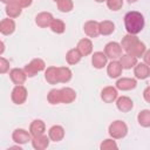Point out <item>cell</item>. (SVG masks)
Here are the masks:
<instances>
[{
	"mask_svg": "<svg viewBox=\"0 0 150 150\" xmlns=\"http://www.w3.org/2000/svg\"><path fill=\"white\" fill-rule=\"evenodd\" d=\"M145 25L144 21V16L142 13L137 12V11H131L128 12L124 15V27L128 32V34H138L139 32L143 30Z\"/></svg>",
	"mask_w": 150,
	"mask_h": 150,
	"instance_id": "obj_1",
	"label": "cell"
},
{
	"mask_svg": "<svg viewBox=\"0 0 150 150\" xmlns=\"http://www.w3.org/2000/svg\"><path fill=\"white\" fill-rule=\"evenodd\" d=\"M108 132H109V135L114 139H121V138L127 136V134H128V125L125 124V122H123L121 120H116V121L110 123Z\"/></svg>",
	"mask_w": 150,
	"mask_h": 150,
	"instance_id": "obj_2",
	"label": "cell"
},
{
	"mask_svg": "<svg viewBox=\"0 0 150 150\" xmlns=\"http://www.w3.org/2000/svg\"><path fill=\"white\" fill-rule=\"evenodd\" d=\"M23 69H25V71H26L28 77H33L38 73H40V71L46 69V63H45V61L42 59H39V57L38 59H33L29 63H27Z\"/></svg>",
	"mask_w": 150,
	"mask_h": 150,
	"instance_id": "obj_3",
	"label": "cell"
},
{
	"mask_svg": "<svg viewBox=\"0 0 150 150\" xmlns=\"http://www.w3.org/2000/svg\"><path fill=\"white\" fill-rule=\"evenodd\" d=\"M122 50H123V48H122L121 43H118L116 41L108 42L105 45V47H104V53L108 56V59H110V60H117V59H120L123 55L122 54Z\"/></svg>",
	"mask_w": 150,
	"mask_h": 150,
	"instance_id": "obj_4",
	"label": "cell"
},
{
	"mask_svg": "<svg viewBox=\"0 0 150 150\" xmlns=\"http://www.w3.org/2000/svg\"><path fill=\"white\" fill-rule=\"evenodd\" d=\"M27 95H28V91H27L26 87L22 84H19L13 88L11 98H12L13 103H15V104H23L27 100Z\"/></svg>",
	"mask_w": 150,
	"mask_h": 150,
	"instance_id": "obj_5",
	"label": "cell"
},
{
	"mask_svg": "<svg viewBox=\"0 0 150 150\" xmlns=\"http://www.w3.org/2000/svg\"><path fill=\"white\" fill-rule=\"evenodd\" d=\"M117 97H118V91L116 87L108 86V87H104L101 91V98L105 103H112L117 100Z\"/></svg>",
	"mask_w": 150,
	"mask_h": 150,
	"instance_id": "obj_6",
	"label": "cell"
},
{
	"mask_svg": "<svg viewBox=\"0 0 150 150\" xmlns=\"http://www.w3.org/2000/svg\"><path fill=\"white\" fill-rule=\"evenodd\" d=\"M12 139L18 144H26L29 141H32V135L29 131L25 129H15L12 134Z\"/></svg>",
	"mask_w": 150,
	"mask_h": 150,
	"instance_id": "obj_7",
	"label": "cell"
},
{
	"mask_svg": "<svg viewBox=\"0 0 150 150\" xmlns=\"http://www.w3.org/2000/svg\"><path fill=\"white\" fill-rule=\"evenodd\" d=\"M27 74L25 71V69H21V68H13L11 71H9V79L11 81L15 84V86H19V84H23L27 80Z\"/></svg>",
	"mask_w": 150,
	"mask_h": 150,
	"instance_id": "obj_8",
	"label": "cell"
},
{
	"mask_svg": "<svg viewBox=\"0 0 150 150\" xmlns=\"http://www.w3.org/2000/svg\"><path fill=\"white\" fill-rule=\"evenodd\" d=\"M136 86H137V81L136 79H132V77H121L116 81V88L122 91L135 89Z\"/></svg>",
	"mask_w": 150,
	"mask_h": 150,
	"instance_id": "obj_9",
	"label": "cell"
},
{
	"mask_svg": "<svg viewBox=\"0 0 150 150\" xmlns=\"http://www.w3.org/2000/svg\"><path fill=\"white\" fill-rule=\"evenodd\" d=\"M83 30L89 38H97L100 35V22L95 20H88L83 25Z\"/></svg>",
	"mask_w": 150,
	"mask_h": 150,
	"instance_id": "obj_10",
	"label": "cell"
},
{
	"mask_svg": "<svg viewBox=\"0 0 150 150\" xmlns=\"http://www.w3.org/2000/svg\"><path fill=\"white\" fill-rule=\"evenodd\" d=\"M54 20L53 14L49 12H41L35 16V23L40 27V28H47L50 27L52 21Z\"/></svg>",
	"mask_w": 150,
	"mask_h": 150,
	"instance_id": "obj_11",
	"label": "cell"
},
{
	"mask_svg": "<svg viewBox=\"0 0 150 150\" xmlns=\"http://www.w3.org/2000/svg\"><path fill=\"white\" fill-rule=\"evenodd\" d=\"M108 62V56L105 55L104 52H95L91 56V64L96 69H102L103 67L107 66Z\"/></svg>",
	"mask_w": 150,
	"mask_h": 150,
	"instance_id": "obj_12",
	"label": "cell"
},
{
	"mask_svg": "<svg viewBox=\"0 0 150 150\" xmlns=\"http://www.w3.org/2000/svg\"><path fill=\"white\" fill-rule=\"evenodd\" d=\"M134 75L138 80H145L150 76V67L144 62H137V64L134 67Z\"/></svg>",
	"mask_w": 150,
	"mask_h": 150,
	"instance_id": "obj_13",
	"label": "cell"
},
{
	"mask_svg": "<svg viewBox=\"0 0 150 150\" xmlns=\"http://www.w3.org/2000/svg\"><path fill=\"white\" fill-rule=\"evenodd\" d=\"M30 142H32V146L35 150H45V149H47L49 146L50 138H49V136H46L43 134V135L36 136V137H33Z\"/></svg>",
	"mask_w": 150,
	"mask_h": 150,
	"instance_id": "obj_14",
	"label": "cell"
},
{
	"mask_svg": "<svg viewBox=\"0 0 150 150\" xmlns=\"http://www.w3.org/2000/svg\"><path fill=\"white\" fill-rule=\"evenodd\" d=\"M122 70H123L122 64L120 63V61L116 60H111V62L107 66V73L111 79H118L122 75Z\"/></svg>",
	"mask_w": 150,
	"mask_h": 150,
	"instance_id": "obj_15",
	"label": "cell"
},
{
	"mask_svg": "<svg viewBox=\"0 0 150 150\" xmlns=\"http://www.w3.org/2000/svg\"><path fill=\"white\" fill-rule=\"evenodd\" d=\"M116 107L122 112H129L134 108V102L128 96H120L116 100Z\"/></svg>",
	"mask_w": 150,
	"mask_h": 150,
	"instance_id": "obj_16",
	"label": "cell"
},
{
	"mask_svg": "<svg viewBox=\"0 0 150 150\" xmlns=\"http://www.w3.org/2000/svg\"><path fill=\"white\" fill-rule=\"evenodd\" d=\"M76 48H77L79 52L82 54V56H88L89 54L93 53V42H91L90 39L83 38V39H81V40L77 42Z\"/></svg>",
	"mask_w": 150,
	"mask_h": 150,
	"instance_id": "obj_17",
	"label": "cell"
},
{
	"mask_svg": "<svg viewBox=\"0 0 150 150\" xmlns=\"http://www.w3.org/2000/svg\"><path fill=\"white\" fill-rule=\"evenodd\" d=\"M45 131H46V124L42 120H34L29 125V132H30L32 137L43 135Z\"/></svg>",
	"mask_w": 150,
	"mask_h": 150,
	"instance_id": "obj_18",
	"label": "cell"
},
{
	"mask_svg": "<svg viewBox=\"0 0 150 150\" xmlns=\"http://www.w3.org/2000/svg\"><path fill=\"white\" fill-rule=\"evenodd\" d=\"M15 30V22L12 18L2 19L0 22V32L4 35H11Z\"/></svg>",
	"mask_w": 150,
	"mask_h": 150,
	"instance_id": "obj_19",
	"label": "cell"
},
{
	"mask_svg": "<svg viewBox=\"0 0 150 150\" xmlns=\"http://www.w3.org/2000/svg\"><path fill=\"white\" fill-rule=\"evenodd\" d=\"M48 136L53 142H60L64 137V129L62 125H53L48 130Z\"/></svg>",
	"mask_w": 150,
	"mask_h": 150,
	"instance_id": "obj_20",
	"label": "cell"
},
{
	"mask_svg": "<svg viewBox=\"0 0 150 150\" xmlns=\"http://www.w3.org/2000/svg\"><path fill=\"white\" fill-rule=\"evenodd\" d=\"M61 98L64 104L73 103L76 100V91L70 87H63L61 88Z\"/></svg>",
	"mask_w": 150,
	"mask_h": 150,
	"instance_id": "obj_21",
	"label": "cell"
},
{
	"mask_svg": "<svg viewBox=\"0 0 150 150\" xmlns=\"http://www.w3.org/2000/svg\"><path fill=\"white\" fill-rule=\"evenodd\" d=\"M145 52H146V47H145L144 42H142V41L137 40V41H136V42L130 47V49H129L127 53H128V54H130V55H132V56H136V57L138 59V57L143 56Z\"/></svg>",
	"mask_w": 150,
	"mask_h": 150,
	"instance_id": "obj_22",
	"label": "cell"
},
{
	"mask_svg": "<svg viewBox=\"0 0 150 150\" xmlns=\"http://www.w3.org/2000/svg\"><path fill=\"white\" fill-rule=\"evenodd\" d=\"M45 79L49 84H57L60 83L59 81V73H57V67L50 66L45 70Z\"/></svg>",
	"mask_w": 150,
	"mask_h": 150,
	"instance_id": "obj_23",
	"label": "cell"
},
{
	"mask_svg": "<svg viewBox=\"0 0 150 150\" xmlns=\"http://www.w3.org/2000/svg\"><path fill=\"white\" fill-rule=\"evenodd\" d=\"M5 12L7 14L8 18H12V19H15L18 16L21 15V12H22V7L16 2H11L8 5H6V8H5Z\"/></svg>",
	"mask_w": 150,
	"mask_h": 150,
	"instance_id": "obj_24",
	"label": "cell"
},
{
	"mask_svg": "<svg viewBox=\"0 0 150 150\" xmlns=\"http://www.w3.org/2000/svg\"><path fill=\"white\" fill-rule=\"evenodd\" d=\"M120 63L122 64L123 69H131L137 64V57L127 53L120 57Z\"/></svg>",
	"mask_w": 150,
	"mask_h": 150,
	"instance_id": "obj_25",
	"label": "cell"
},
{
	"mask_svg": "<svg viewBox=\"0 0 150 150\" xmlns=\"http://www.w3.org/2000/svg\"><path fill=\"white\" fill-rule=\"evenodd\" d=\"M81 59H82V54L79 52L77 48H71L66 54V61L68 62V64H76L81 61Z\"/></svg>",
	"mask_w": 150,
	"mask_h": 150,
	"instance_id": "obj_26",
	"label": "cell"
},
{
	"mask_svg": "<svg viewBox=\"0 0 150 150\" xmlns=\"http://www.w3.org/2000/svg\"><path fill=\"white\" fill-rule=\"evenodd\" d=\"M137 122L141 127L143 128H149L150 127V110L149 109H143L138 112L137 115Z\"/></svg>",
	"mask_w": 150,
	"mask_h": 150,
	"instance_id": "obj_27",
	"label": "cell"
},
{
	"mask_svg": "<svg viewBox=\"0 0 150 150\" xmlns=\"http://www.w3.org/2000/svg\"><path fill=\"white\" fill-rule=\"evenodd\" d=\"M115 30V23L110 20H103L100 22V34L101 35H110Z\"/></svg>",
	"mask_w": 150,
	"mask_h": 150,
	"instance_id": "obj_28",
	"label": "cell"
},
{
	"mask_svg": "<svg viewBox=\"0 0 150 150\" xmlns=\"http://www.w3.org/2000/svg\"><path fill=\"white\" fill-rule=\"evenodd\" d=\"M57 73L60 83H68L73 77V73L68 67H57Z\"/></svg>",
	"mask_w": 150,
	"mask_h": 150,
	"instance_id": "obj_29",
	"label": "cell"
},
{
	"mask_svg": "<svg viewBox=\"0 0 150 150\" xmlns=\"http://www.w3.org/2000/svg\"><path fill=\"white\" fill-rule=\"evenodd\" d=\"M137 40H138V38H137L136 35H134V34H127V35H124V36L122 38V41H121V46H122L123 50L128 52V50L130 49V47H131Z\"/></svg>",
	"mask_w": 150,
	"mask_h": 150,
	"instance_id": "obj_30",
	"label": "cell"
},
{
	"mask_svg": "<svg viewBox=\"0 0 150 150\" xmlns=\"http://www.w3.org/2000/svg\"><path fill=\"white\" fill-rule=\"evenodd\" d=\"M47 100L50 104H59L62 103L61 98V89H52L47 94Z\"/></svg>",
	"mask_w": 150,
	"mask_h": 150,
	"instance_id": "obj_31",
	"label": "cell"
},
{
	"mask_svg": "<svg viewBox=\"0 0 150 150\" xmlns=\"http://www.w3.org/2000/svg\"><path fill=\"white\" fill-rule=\"evenodd\" d=\"M50 29L53 33L56 34H62L66 30V23L61 19H54L50 23Z\"/></svg>",
	"mask_w": 150,
	"mask_h": 150,
	"instance_id": "obj_32",
	"label": "cell"
},
{
	"mask_svg": "<svg viewBox=\"0 0 150 150\" xmlns=\"http://www.w3.org/2000/svg\"><path fill=\"white\" fill-rule=\"evenodd\" d=\"M57 8L62 13H68L74 8V2L73 0H60L57 2Z\"/></svg>",
	"mask_w": 150,
	"mask_h": 150,
	"instance_id": "obj_33",
	"label": "cell"
},
{
	"mask_svg": "<svg viewBox=\"0 0 150 150\" xmlns=\"http://www.w3.org/2000/svg\"><path fill=\"white\" fill-rule=\"evenodd\" d=\"M117 148H118V146H117V144H116V142L114 141L112 137L104 139V141L101 143V145H100V149H101V150H112V149H117Z\"/></svg>",
	"mask_w": 150,
	"mask_h": 150,
	"instance_id": "obj_34",
	"label": "cell"
},
{
	"mask_svg": "<svg viewBox=\"0 0 150 150\" xmlns=\"http://www.w3.org/2000/svg\"><path fill=\"white\" fill-rule=\"evenodd\" d=\"M107 6L111 11H120L123 6V0H107Z\"/></svg>",
	"mask_w": 150,
	"mask_h": 150,
	"instance_id": "obj_35",
	"label": "cell"
},
{
	"mask_svg": "<svg viewBox=\"0 0 150 150\" xmlns=\"http://www.w3.org/2000/svg\"><path fill=\"white\" fill-rule=\"evenodd\" d=\"M8 70H9V61L1 56L0 57V73L1 74H5Z\"/></svg>",
	"mask_w": 150,
	"mask_h": 150,
	"instance_id": "obj_36",
	"label": "cell"
},
{
	"mask_svg": "<svg viewBox=\"0 0 150 150\" xmlns=\"http://www.w3.org/2000/svg\"><path fill=\"white\" fill-rule=\"evenodd\" d=\"M16 2L22 7V8H26V7H29L33 2V0H16Z\"/></svg>",
	"mask_w": 150,
	"mask_h": 150,
	"instance_id": "obj_37",
	"label": "cell"
},
{
	"mask_svg": "<svg viewBox=\"0 0 150 150\" xmlns=\"http://www.w3.org/2000/svg\"><path fill=\"white\" fill-rule=\"evenodd\" d=\"M143 97H144V100H145L148 103H150V86L144 89V91H143Z\"/></svg>",
	"mask_w": 150,
	"mask_h": 150,
	"instance_id": "obj_38",
	"label": "cell"
},
{
	"mask_svg": "<svg viewBox=\"0 0 150 150\" xmlns=\"http://www.w3.org/2000/svg\"><path fill=\"white\" fill-rule=\"evenodd\" d=\"M143 60H144V63H146L149 67H150V49L146 50L143 55Z\"/></svg>",
	"mask_w": 150,
	"mask_h": 150,
	"instance_id": "obj_39",
	"label": "cell"
},
{
	"mask_svg": "<svg viewBox=\"0 0 150 150\" xmlns=\"http://www.w3.org/2000/svg\"><path fill=\"white\" fill-rule=\"evenodd\" d=\"M14 1H16V0H1V2L6 4V5H8V4H11V2H14Z\"/></svg>",
	"mask_w": 150,
	"mask_h": 150,
	"instance_id": "obj_40",
	"label": "cell"
},
{
	"mask_svg": "<svg viewBox=\"0 0 150 150\" xmlns=\"http://www.w3.org/2000/svg\"><path fill=\"white\" fill-rule=\"evenodd\" d=\"M127 1H128L129 4H134V2H136L137 0H127Z\"/></svg>",
	"mask_w": 150,
	"mask_h": 150,
	"instance_id": "obj_41",
	"label": "cell"
},
{
	"mask_svg": "<svg viewBox=\"0 0 150 150\" xmlns=\"http://www.w3.org/2000/svg\"><path fill=\"white\" fill-rule=\"evenodd\" d=\"M94 1H96V2H103V1H107V0H94Z\"/></svg>",
	"mask_w": 150,
	"mask_h": 150,
	"instance_id": "obj_42",
	"label": "cell"
},
{
	"mask_svg": "<svg viewBox=\"0 0 150 150\" xmlns=\"http://www.w3.org/2000/svg\"><path fill=\"white\" fill-rule=\"evenodd\" d=\"M53 1H55V2H59V1H60V0H53Z\"/></svg>",
	"mask_w": 150,
	"mask_h": 150,
	"instance_id": "obj_43",
	"label": "cell"
}]
</instances>
